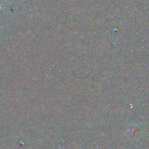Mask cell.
<instances>
[]
</instances>
